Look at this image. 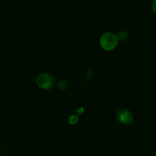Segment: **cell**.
<instances>
[{
    "label": "cell",
    "instance_id": "1",
    "mask_svg": "<svg viewBox=\"0 0 156 156\" xmlns=\"http://www.w3.org/2000/svg\"><path fill=\"white\" fill-rule=\"evenodd\" d=\"M118 41L116 35L111 32L103 34L100 39L101 47L106 51L113 50L116 46Z\"/></svg>",
    "mask_w": 156,
    "mask_h": 156
},
{
    "label": "cell",
    "instance_id": "2",
    "mask_svg": "<svg viewBox=\"0 0 156 156\" xmlns=\"http://www.w3.org/2000/svg\"><path fill=\"white\" fill-rule=\"evenodd\" d=\"M36 83L40 88L44 90H49L54 87L55 79L51 74L43 73L37 77Z\"/></svg>",
    "mask_w": 156,
    "mask_h": 156
},
{
    "label": "cell",
    "instance_id": "3",
    "mask_svg": "<svg viewBox=\"0 0 156 156\" xmlns=\"http://www.w3.org/2000/svg\"><path fill=\"white\" fill-rule=\"evenodd\" d=\"M116 118L120 123L125 125L130 124L133 121L132 113L126 108L119 109L116 113Z\"/></svg>",
    "mask_w": 156,
    "mask_h": 156
},
{
    "label": "cell",
    "instance_id": "4",
    "mask_svg": "<svg viewBox=\"0 0 156 156\" xmlns=\"http://www.w3.org/2000/svg\"><path fill=\"white\" fill-rule=\"evenodd\" d=\"M118 41H125L129 37V34L127 32L126 30H121L118 32V34L116 35Z\"/></svg>",
    "mask_w": 156,
    "mask_h": 156
},
{
    "label": "cell",
    "instance_id": "5",
    "mask_svg": "<svg viewBox=\"0 0 156 156\" xmlns=\"http://www.w3.org/2000/svg\"><path fill=\"white\" fill-rule=\"evenodd\" d=\"M57 86L58 88L62 90H66L68 87V83L66 80H59L57 82Z\"/></svg>",
    "mask_w": 156,
    "mask_h": 156
},
{
    "label": "cell",
    "instance_id": "6",
    "mask_svg": "<svg viewBox=\"0 0 156 156\" xmlns=\"http://www.w3.org/2000/svg\"><path fill=\"white\" fill-rule=\"evenodd\" d=\"M79 121V117L77 115H73L71 116L68 119V122L70 124H76Z\"/></svg>",
    "mask_w": 156,
    "mask_h": 156
},
{
    "label": "cell",
    "instance_id": "7",
    "mask_svg": "<svg viewBox=\"0 0 156 156\" xmlns=\"http://www.w3.org/2000/svg\"><path fill=\"white\" fill-rule=\"evenodd\" d=\"M152 9L154 12L156 14V0H154L152 3Z\"/></svg>",
    "mask_w": 156,
    "mask_h": 156
},
{
    "label": "cell",
    "instance_id": "8",
    "mask_svg": "<svg viewBox=\"0 0 156 156\" xmlns=\"http://www.w3.org/2000/svg\"><path fill=\"white\" fill-rule=\"evenodd\" d=\"M155 152H156V151H155Z\"/></svg>",
    "mask_w": 156,
    "mask_h": 156
}]
</instances>
